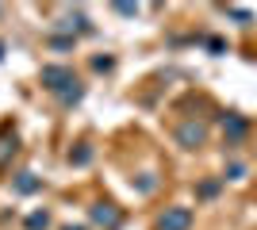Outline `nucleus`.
<instances>
[{"instance_id": "2", "label": "nucleus", "mask_w": 257, "mask_h": 230, "mask_svg": "<svg viewBox=\"0 0 257 230\" xmlns=\"http://www.w3.org/2000/svg\"><path fill=\"white\" fill-rule=\"evenodd\" d=\"M188 226H192L188 207H165V215L158 219V230H188Z\"/></svg>"}, {"instance_id": "4", "label": "nucleus", "mask_w": 257, "mask_h": 230, "mask_svg": "<svg viewBox=\"0 0 257 230\" xmlns=\"http://www.w3.org/2000/svg\"><path fill=\"white\" fill-rule=\"evenodd\" d=\"M16 150H20V142H16V131H4L0 134V169L16 157Z\"/></svg>"}, {"instance_id": "7", "label": "nucleus", "mask_w": 257, "mask_h": 230, "mask_svg": "<svg viewBox=\"0 0 257 230\" xmlns=\"http://www.w3.org/2000/svg\"><path fill=\"white\" fill-rule=\"evenodd\" d=\"M50 226V215L46 211H35V215H27V230H46Z\"/></svg>"}, {"instance_id": "5", "label": "nucleus", "mask_w": 257, "mask_h": 230, "mask_svg": "<svg viewBox=\"0 0 257 230\" xmlns=\"http://www.w3.org/2000/svg\"><path fill=\"white\" fill-rule=\"evenodd\" d=\"M177 138H181V146L196 150V146L204 142V127H200V123H188V127H181V134H177Z\"/></svg>"}, {"instance_id": "11", "label": "nucleus", "mask_w": 257, "mask_h": 230, "mask_svg": "<svg viewBox=\"0 0 257 230\" xmlns=\"http://www.w3.org/2000/svg\"><path fill=\"white\" fill-rule=\"evenodd\" d=\"M65 230H85V226H65Z\"/></svg>"}, {"instance_id": "10", "label": "nucleus", "mask_w": 257, "mask_h": 230, "mask_svg": "<svg viewBox=\"0 0 257 230\" xmlns=\"http://www.w3.org/2000/svg\"><path fill=\"white\" fill-rule=\"evenodd\" d=\"M92 69H100V73H104V69H111V58H96V62H92Z\"/></svg>"}, {"instance_id": "8", "label": "nucleus", "mask_w": 257, "mask_h": 230, "mask_svg": "<svg viewBox=\"0 0 257 230\" xmlns=\"http://www.w3.org/2000/svg\"><path fill=\"white\" fill-rule=\"evenodd\" d=\"M226 131H230V138H242V134H246V119H238V115H226Z\"/></svg>"}, {"instance_id": "1", "label": "nucleus", "mask_w": 257, "mask_h": 230, "mask_svg": "<svg viewBox=\"0 0 257 230\" xmlns=\"http://www.w3.org/2000/svg\"><path fill=\"white\" fill-rule=\"evenodd\" d=\"M43 85L50 88L62 104H77V100L85 96V88H81V81L73 77L69 66H43Z\"/></svg>"}, {"instance_id": "3", "label": "nucleus", "mask_w": 257, "mask_h": 230, "mask_svg": "<svg viewBox=\"0 0 257 230\" xmlns=\"http://www.w3.org/2000/svg\"><path fill=\"white\" fill-rule=\"evenodd\" d=\"M88 215H92V222H96V226H104V230H115L119 222H123V215H119L111 203H96V207L88 211Z\"/></svg>"}, {"instance_id": "12", "label": "nucleus", "mask_w": 257, "mask_h": 230, "mask_svg": "<svg viewBox=\"0 0 257 230\" xmlns=\"http://www.w3.org/2000/svg\"><path fill=\"white\" fill-rule=\"evenodd\" d=\"M0 54H4V46H0Z\"/></svg>"}, {"instance_id": "9", "label": "nucleus", "mask_w": 257, "mask_h": 230, "mask_svg": "<svg viewBox=\"0 0 257 230\" xmlns=\"http://www.w3.org/2000/svg\"><path fill=\"white\" fill-rule=\"evenodd\" d=\"M88 157H92V150H88V146H81L77 153H69V161H73V165H85Z\"/></svg>"}, {"instance_id": "6", "label": "nucleus", "mask_w": 257, "mask_h": 230, "mask_svg": "<svg viewBox=\"0 0 257 230\" xmlns=\"http://www.w3.org/2000/svg\"><path fill=\"white\" fill-rule=\"evenodd\" d=\"M35 188H39L35 173H20V176H16V192H23V196H27V192H35Z\"/></svg>"}]
</instances>
